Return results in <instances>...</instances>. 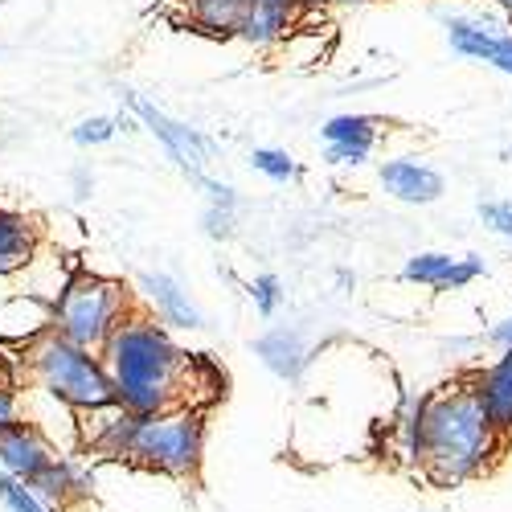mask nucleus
<instances>
[{"mask_svg": "<svg viewBox=\"0 0 512 512\" xmlns=\"http://www.w3.org/2000/svg\"><path fill=\"white\" fill-rule=\"evenodd\" d=\"M54 443L37 431L33 422H17L9 431H0V472L29 484L37 472H46L54 463Z\"/></svg>", "mask_w": 512, "mask_h": 512, "instance_id": "obj_6", "label": "nucleus"}, {"mask_svg": "<svg viewBox=\"0 0 512 512\" xmlns=\"http://www.w3.org/2000/svg\"><path fill=\"white\" fill-rule=\"evenodd\" d=\"M381 185H386L398 201H410V205H431V201L443 197V177L435 173V168L414 164V160L381 164Z\"/></svg>", "mask_w": 512, "mask_h": 512, "instance_id": "obj_10", "label": "nucleus"}, {"mask_svg": "<svg viewBox=\"0 0 512 512\" xmlns=\"http://www.w3.org/2000/svg\"><path fill=\"white\" fill-rule=\"evenodd\" d=\"M29 365H33V377L41 381V390L74 406L78 414L115 406V386H111L103 361L91 357L87 349H74L70 340H62L54 332H41L29 345Z\"/></svg>", "mask_w": 512, "mask_h": 512, "instance_id": "obj_3", "label": "nucleus"}, {"mask_svg": "<svg viewBox=\"0 0 512 512\" xmlns=\"http://www.w3.org/2000/svg\"><path fill=\"white\" fill-rule=\"evenodd\" d=\"M254 353H259L279 377H295V373H300V365H304L300 336L287 332V328H275V332L259 336V340H254Z\"/></svg>", "mask_w": 512, "mask_h": 512, "instance_id": "obj_16", "label": "nucleus"}, {"mask_svg": "<svg viewBox=\"0 0 512 512\" xmlns=\"http://www.w3.org/2000/svg\"><path fill=\"white\" fill-rule=\"evenodd\" d=\"M33 496H37V504L41 508H66L70 500H78V496H91V476L82 472V467L74 463V459H54L46 472H37L29 484H25Z\"/></svg>", "mask_w": 512, "mask_h": 512, "instance_id": "obj_8", "label": "nucleus"}, {"mask_svg": "<svg viewBox=\"0 0 512 512\" xmlns=\"http://www.w3.org/2000/svg\"><path fill=\"white\" fill-rule=\"evenodd\" d=\"M17 422H21V398L9 386H0V431H9Z\"/></svg>", "mask_w": 512, "mask_h": 512, "instance_id": "obj_25", "label": "nucleus"}, {"mask_svg": "<svg viewBox=\"0 0 512 512\" xmlns=\"http://www.w3.org/2000/svg\"><path fill=\"white\" fill-rule=\"evenodd\" d=\"M127 103H132V107H136V115L152 127V132H156L168 148H173V156L189 168L193 181H197V185H205V181H209V177L201 173V152H205V140H201L197 132H189V127H181V123H173V119H164V115H160L152 103H144L140 95H127Z\"/></svg>", "mask_w": 512, "mask_h": 512, "instance_id": "obj_7", "label": "nucleus"}, {"mask_svg": "<svg viewBox=\"0 0 512 512\" xmlns=\"http://www.w3.org/2000/svg\"><path fill=\"white\" fill-rule=\"evenodd\" d=\"M111 136H115V119H87V123H78V132H74V140L82 148H87V144H103Z\"/></svg>", "mask_w": 512, "mask_h": 512, "instance_id": "obj_23", "label": "nucleus"}, {"mask_svg": "<svg viewBox=\"0 0 512 512\" xmlns=\"http://www.w3.org/2000/svg\"><path fill=\"white\" fill-rule=\"evenodd\" d=\"M140 287H144V295L152 300V308L160 312L164 324H173V328H201L197 308L185 300V291L173 279H168V275H144Z\"/></svg>", "mask_w": 512, "mask_h": 512, "instance_id": "obj_12", "label": "nucleus"}, {"mask_svg": "<svg viewBox=\"0 0 512 512\" xmlns=\"http://www.w3.org/2000/svg\"><path fill=\"white\" fill-rule=\"evenodd\" d=\"M0 504H5L9 512H46L37 504V496L21 484V480H13V476H5L0 472Z\"/></svg>", "mask_w": 512, "mask_h": 512, "instance_id": "obj_20", "label": "nucleus"}, {"mask_svg": "<svg viewBox=\"0 0 512 512\" xmlns=\"http://www.w3.org/2000/svg\"><path fill=\"white\" fill-rule=\"evenodd\" d=\"M488 340H492V345H504V349H512V316H508L504 324H496V328L488 332Z\"/></svg>", "mask_w": 512, "mask_h": 512, "instance_id": "obj_27", "label": "nucleus"}, {"mask_svg": "<svg viewBox=\"0 0 512 512\" xmlns=\"http://www.w3.org/2000/svg\"><path fill=\"white\" fill-rule=\"evenodd\" d=\"M451 46L467 58L492 62L504 74H512V37H500V33H488V29H476V25H451Z\"/></svg>", "mask_w": 512, "mask_h": 512, "instance_id": "obj_14", "label": "nucleus"}, {"mask_svg": "<svg viewBox=\"0 0 512 512\" xmlns=\"http://www.w3.org/2000/svg\"><path fill=\"white\" fill-rule=\"evenodd\" d=\"M205 222H209L205 230H209L213 238H226V234H230V209H209Z\"/></svg>", "mask_w": 512, "mask_h": 512, "instance_id": "obj_26", "label": "nucleus"}, {"mask_svg": "<svg viewBox=\"0 0 512 512\" xmlns=\"http://www.w3.org/2000/svg\"><path fill=\"white\" fill-rule=\"evenodd\" d=\"M377 127H381V119H373V115H336V119L324 123V140L328 144H369L373 148Z\"/></svg>", "mask_w": 512, "mask_h": 512, "instance_id": "obj_18", "label": "nucleus"}, {"mask_svg": "<svg viewBox=\"0 0 512 512\" xmlns=\"http://www.w3.org/2000/svg\"><path fill=\"white\" fill-rule=\"evenodd\" d=\"M287 25H291V5H287V0H250L246 21H242L238 33L246 41H259V46H267V41L283 37Z\"/></svg>", "mask_w": 512, "mask_h": 512, "instance_id": "obj_15", "label": "nucleus"}, {"mask_svg": "<svg viewBox=\"0 0 512 512\" xmlns=\"http://www.w3.org/2000/svg\"><path fill=\"white\" fill-rule=\"evenodd\" d=\"M254 168L259 173H267L271 181H291V177H300V168H295V160L287 156V152H279V148H254Z\"/></svg>", "mask_w": 512, "mask_h": 512, "instance_id": "obj_19", "label": "nucleus"}, {"mask_svg": "<svg viewBox=\"0 0 512 512\" xmlns=\"http://www.w3.org/2000/svg\"><path fill=\"white\" fill-rule=\"evenodd\" d=\"M250 300L263 316H275V308L283 304V291H279V279L275 275H259L250 283Z\"/></svg>", "mask_w": 512, "mask_h": 512, "instance_id": "obj_21", "label": "nucleus"}, {"mask_svg": "<svg viewBox=\"0 0 512 512\" xmlns=\"http://www.w3.org/2000/svg\"><path fill=\"white\" fill-rule=\"evenodd\" d=\"M496 5H504V9H508V13H512V0H496Z\"/></svg>", "mask_w": 512, "mask_h": 512, "instance_id": "obj_28", "label": "nucleus"}, {"mask_svg": "<svg viewBox=\"0 0 512 512\" xmlns=\"http://www.w3.org/2000/svg\"><path fill=\"white\" fill-rule=\"evenodd\" d=\"M127 287L103 275H74L50 308V332L70 340L74 349H103L107 336L123 324Z\"/></svg>", "mask_w": 512, "mask_h": 512, "instance_id": "obj_4", "label": "nucleus"}, {"mask_svg": "<svg viewBox=\"0 0 512 512\" xmlns=\"http://www.w3.org/2000/svg\"><path fill=\"white\" fill-rule=\"evenodd\" d=\"M402 275L410 283H426V287H467L476 275H484L480 259H451V254H418L402 267Z\"/></svg>", "mask_w": 512, "mask_h": 512, "instance_id": "obj_11", "label": "nucleus"}, {"mask_svg": "<svg viewBox=\"0 0 512 512\" xmlns=\"http://www.w3.org/2000/svg\"><path fill=\"white\" fill-rule=\"evenodd\" d=\"M480 218H484L496 234L512 238V201H484V205H480Z\"/></svg>", "mask_w": 512, "mask_h": 512, "instance_id": "obj_22", "label": "nucleus"}, {"mask_svg": "<svg viewBox=\"0 0 512 512\" xmlns=\"http://www.w3.org/2000/svg\"><path fill=\"white\" fill-rule=\"evenodd\" d=\"M37 250V230L29 218L13 209H0V275L9 271H21Z\"/></svg>", "mask_w": 512, "mask_h": 512, "instance_id": "obj_13", "label": "nucleus"}, {"mask_svg": "<svg viewBox=\"0 0 512 512\" xmlns=\"http://www.w3.org/2000/svg\"><path fill=\"white\" fill-rule=\"evenodd\" d=\"M496 447V431L472 381H455L426 394L414 414V451L435 484H459L476 476Z\"/></svg>", "mask_w": 512, "mask_h": 512, "instance_id": "obj_2", "label": "nucleus"}, {"mask_svg": "<svg viewBox=\"0 0 512 512\" xmlns=\"http://www.w3.org/2000/svg\"><path fill=\"white\" fill-rule=\"evenodd\" d=\"M476 394L484 402V414L492 422L496 439L512 435V349H504V357L476 377Z\"/></svg>", "mask_w": 512, "mask_h": 512, "instance_id": "obj_9", "label": "nucleus"}, {"mask_svg": "<svg viewBox=\"0 0 512 512\" xmlns=\"http://www.w3.org/2000/svg\"><path fill=\"white\" fill-rule=\"evenodd\" d=\"M369 156V144H328L324 160L328 164H361Z\"/></svg>", "mask_w": 512, "mask_h": 512, "instance_id": "obj_24", "label": "nucleus"}, {"mask_svg": "<svg viewBox=\"0 0 512 512\" xmlns=\"http://www.w3.org/2000/svg\"><path fill=\"white\" fill-rule=\"evenodd\" d=\"M291 5H312V0H291Z\"/></svg>", "mask_w": 512, "mask_h": 512, "instance_id": "obj_29", "label": "nucleus"}, {"mask_svg": "<svg viewBox=\"0 0 512 512\" xmlns=\"http://www.w3.org/2000/svg\"><path fill=\"white\" fill-rule=\"evenodd\" d=\"M205 447V422L197 410H168L152 418H132L119 459L156 467L164 476H193Z\"/></svg>", "mask_w": 512, "mask_h": 512, "instance_id": "obj_5", "label": "nucleus"}, {"mask_svg": "<svg viewBox=\"0 0 512 512\" xmlns=\"http://www.w3.org/2000/svg\"><path fill=\"white\" fill-rule=\"evenodd\" d=\"M189 9H193V21L205 25L209 33H238L250 0H189Z\"/></svg>", "mask_w": 512, "mask_h": 512, "instance_id": "obj_17", "label": "nucleus"}, {"mask_svg": "<svg viewBox=\"0 0 512 512\" xmlns=\"http://www.w3.org/2000/svg\"><path fill=\"white\" fill-rule=\"evenodd\" d=\"M103 369L115 386V402L136 414H168L189 410V386H193V361L168 340V332L156 320H123L103 345Z\"/></svg>", "mask_w": 512, "mask_h": 512, "instance_id": "obj_1", "label": "nucleus"}]
</instances>
